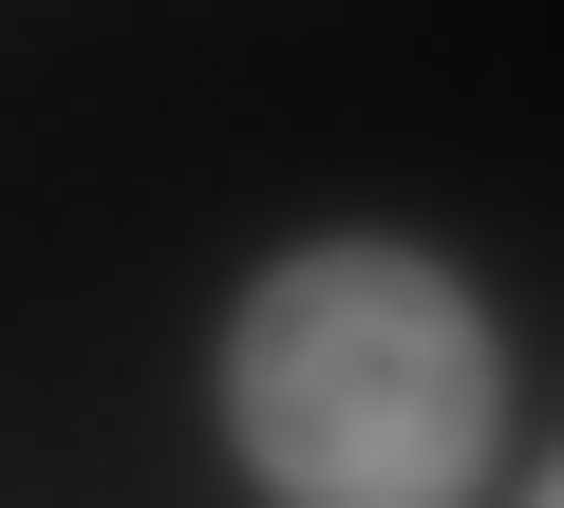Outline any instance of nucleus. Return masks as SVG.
I'll return each instance as SVG.
<instances>
[{
	"label": "nucleus",
	"instance_id": "1",
	"mask_svg": "<svg viewBox=\"0 0 564 508\" xmlns=\"http://www.w3.org/2000/svg\"><path fill=\"white\" fill-rule=\"evenodd\" d=\"M226 452L282 508H470L508 452V339L470 302V264L395 226H321L226 302Z\"/></svg>",
	"mask_w": 564,
	"mask_h": 508
},
{
	"label": "nucleus",
	"instance_id": "2",
	"mask_svg": "<svg viewBox=\"0 0 564 508\" xmlns=\"http://www.w3.org/2000/svg\"><path fill=\"white\" fill-rule=\"evenodd\" d=\"M527 508H564V452H545V471H527Z\"/></svg>",
	"mask_w": 564,
	"mask_h": 508
}]
</instances>
